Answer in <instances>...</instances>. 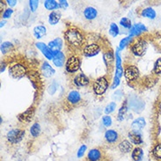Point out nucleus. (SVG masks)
<instances>
[{"label": "nucleus", "mask_w": 161, "mask_h": 161, "mask_svg": "<svg viewBox=\"0 0 161 161\" xmlns=\"http://www.w3.org/2000/svg\"><path fill=\"white\" fill-rule=\"evenodd\" d=\"M115 108H116V103L114 102V101L110 102L105 108V114H109L113 113L114 111L115 110Z\"/></svg>", "instance_id": "obj_34"}, {"label": "nucleus", "mask_w": 161, "mask_h": 161, "mask_svg": "<svg viewBox=\"0 0 161 161\" xmlns=\"http://www.w3.org/2000/svg\"><path fill=\"white\" fill-rule=\"evenodd\" d=\"M48 46L54 52V54L59 52V51H61L62 48H63V41H62L61 38H56L51 42H49Z\"/></svg>", "instance_id": "obj_13"}, {"label": "nucleus", "mask_w": 161, "mask_h": 161, "mask_svg": "<svg viewBox=\"0 0 161 161\" xmlns=\"http://www.w3.org/2000/svg\"><path fill=\"white\" fill-rule=\"evenodd\" d=\"M146 30H147V28L144 24H141V23L136 24L131 27L130 30V36H131V37L137 36V35H139L140 34H142L143 32Z\"/></svg>", "instance_id": "obj_14"}, {"label": "nucleus", "mask_w": 161, "mask_h": 161, "mask_svg": "<svg viewBox=\"0 0 161 161\" xmlns=\"http://www.w3.org/2000/svg\"><path fill=\"white\" fill-rule=\"evenodd\" d=\"M108 88V81L105 77H100L93 83V92L96 95H103Z\"/></svg>", "instance_id": "obj_2"}, {"label": "nucleus", "mask_w": 161, "mask_h": 161, "mask_svg": "<svg viewBox=\"0 0 161 161\" xmlns=\"http://www.w3.org/2000/svg\"><path fill=\"white\" fill-rule=\"evenodd\" d=\"M53 63L57 67H63L64 63H65L64 54L61 52V51L55 53L54 54V58H53Z\"/></svg>", "instance_id": "obj_19"}, {"label": "nucleus", "mask_w": 161, "mask_h": 161, "mask_svg": "<svg viewBox=\"0 0 161 161\" xmlns=\"http://www.w3.org/2000/svg\"><path fill=\"white\" fill-rule=\"evenodd\" d=\"M120 25L122 26V27H124V28H127V29H130L132 26H131V21L130 19H128V18H122L121 19V20H120Z\"/></svg>", "instance_id": "obj_36"}, {"label": "nucleus", "mask_w": 161, "mask_h": 161, "mask_svg": "<svg viewBox=\"0 0 161 161\" xmlns=\"http://www.w3.org/2000/svg\"><path fill=\"white\" fill-rule=\"evenodd\" d=\"M6 3H7V4H8L9 6H15L16 4H17V1L16 0H7L6 1Z\"/></svg>", "instance_id": "obj_47"}, {"label": "nucleus", "mask_w": 161, "mask_h": 161, "mask_svg": "<svg viewBox=\"0 0 161 161\" xmlns=\"http://www.w3.org/2000/svg\"><path fill=\"white\" fill-rule=\"evenodd\" d=\"M154 72L156 74H161V58H158L154 64Z\"/></svg>", "instance_id": "obj_40"}, {"label": "nucleus", "mask_w": 161, "mask_h": 161, "mask_svg": "<svg viewBox=\"0 0 161 161\" xmlns=\"http://www.w3.org/2000/svg\"><path fill=\"white\" fill-rule=\"evenodd\" d=\"M153 154L158 159H161V144H158L153 148Z\"/></svg>", "instance_id": "obj_35"}, {"label": "nucleus", "mask_w": 161, "mask_h": 161, "mask_svg": "<svg viewBox=\"0 0 161 161\" xmlns=\"http://www.w3.org/2000/svg\"><path fill=\"white\" fill-rule=\"evenodd\" d=\"M122 73H123V69H122V58H121L120 50L118 48L115 52V76H114V78L121 79Z\"/></svg>", "instance_id": "obj_9"}, {"label": "nucleus", "mask_w": 161, "mask_h": 161, "mask_svg": "<svg viewBox=\"0 0 161 161\" xmlns=\"http://www.w3.org/2000/svg\"><path fill=\"white\" fill-rule=\"evenodd\" d=\"M25 136V130H22L20 129H13L8 131L6 138L8 140L9 143L15 144H19Z\"/></svg>", "instance_id": "obj_3"}, {"label": "nucleus", "mask_w": 161, "mask_h": 161, "mask_svg": "<svg viewBox=\"0 0 161 161\" xmlns=\"http://www.w3.org/2000/svg\"><path fill=\"white\" fill-rule=\"evenodd\" d=\"M41 133V126L38 122H35L34 123L30 128V134L32 135V136L34 137H37L38 136L40 135Z\"/></svg>", "instance_id": "obj_29"}, {"label": "nucleus", "mask_w": 161, "mask_h": 161, "mask_svg": "<svg viewBox=\"0 0 161 161\" xmlns=\"http://www.w3.org/2000/svg\"><path fill=\"white\" fill-rule=\"evenodd\" d=\"M119 138L117 131L114 130H108L105 132V139L109 144H114L115 142H117Z\"/></svg>", "instance_id": "obj_15"}, {"label": "nucleus", "mask_w": 161, "mask_h": 161, "mask_svg": "<svg viewBox=\"0 0 161 161\" xmlns=\"http://www.w3.org/2000/svg\"><path fill=\"white\" fill-rule=\"evenodd\" d=\"M34 35H35V38L37 39H41L42 38L44 35H46L47 33V28L42 25H39V26H36L34 28Z\"/></svg>", "instance_id": "obj_23"}, {"label": "nucleus", "mask_w": 161, "mask_h": 161, "mask_svg": "<svg viewBox=\"0 0 161 161\" xmlns=\"http://www.w3.org/2000/svg\"><path fill=\"white\" fill-rule=\"evenodd\" d=\"M104 59H105V62L107 63V64L108 65L109 63H111V62L114 61V54L111 52V51L107 52L104 55Z\"/></svg>", "instance_id": "obj_39"}, {"label": "nucleus", "mask_w": 161, "mask_h": 161, "mask_svg": "<svg viewBox=\"0 0 161 161\" xmlns=\"http://www.w3.org/2000/svg\"><path fill=\"white\" fill-rule=\"evenodd\" d=\"M87 150L86 145H85V144H83L80 146V148L79 149V151H78V153H77V156L78 158H82L84 156V154L86 153V151Z\"/></svg>", "instance_id": "obj_42"}, {"label": "nucleus", "mask_w": 161, "mask_h": 161, "mask_svg": "<svg viewBox=\"0 0 161 161\" xmlns=\"http://www.w3.org/2000/svg\"><path fill=\"white\" fill-rule=\"evenodd\" d=\"M64 38H65L66 42L69 43V45L75 47V48L80 47L84 42V36H83L82 33L75 27H70L66 30L65 34H64Z\"/></svg>", "instance_id": "obj_1"}, {"label": "nucleus", "mask_w": 161, "mask_h": 161, "mask_svg": "<svg viewBox=\"0 0 161 161\" xmlns=\"http://www.w3.org/2000/svg\"><path fill=\"white\" fill-rule=\"evenodd\" d=\"M13 10L12 8L5 9V10H4V12L3 13L2 17H3V19H9V18L13 15Z\"/></svg>", "instance_id": "obj_43"}, {"label": "nucleus", "mask_w": 161, "mask_h": 161, "mask_svg": "<svg viewBox=\"0 0 161 161\" xmlns=\"http://www.w3.org/2000/svg\"><path fill=\"white\" fill-rule=\"evenodd\" d=\"M74 84L79 87L86 86L89 85V79L84 73H79L74 78Z\"/></svg>", "instance_id": "obj_12"}, {"label": "nucleus", "mask_w": 161, "mask_h": 161, "mask_svg": "<svg viewBox=\"0 0 161 161\" xmlns=\"http://www.w3.org/2000/svg\"><path fill=\"white\" fill-rule=\"evenodd\" d=\"M122 97V92L121 90H117L113 94V99L115 100H121Z\"/></svg>", "instance_id": "obj_44"}, {"label": "nucleus", "mask_w": 161, "mask_h": 161, "mask_svg": "<svg viewBox=\"0 0 161 161\" xmlns=\"http://www.w3.org/2000/svg\"><path fill=\"white\" fill-rule=\"evenodd\" d=\"M102 124L105 127L108 128L112 125V118L110 117L109 115H105L102 117Z\"/></svg>", "instance_id": "obj_37"}, {"label": "nucleus", "mask_w": 161, "mask_h": 161, "mask_svg": "<svg viewBox=\"0 0 161 161\" xmlns=\"http://www.w3.org/2000/svg\"><path fill=\"white\" fill-rule=\"evenodd\" d=\"M128 136H129V138H130V142L132 144H136V145L143 144L142 136H141V134H140L138 131H130V132L128 134Z\"/></svg>", "instance_id": "obj_16"}, {"label": "nucleus", "mask_w": 161, "mask_h": 161, "mask_svg": "<svg viewBox=\"0 0 161 161\" xmlns=\"http://www.w3.org/2000/svg\"><path fill=\"white\" fill-rule=\"evenodd\" d=\"M146 49L147 43L144 40H138L131 47V51L136 57H142L146 52Z\"/></svg>", "instance_id": "obj_5"}, {"label": "nucleus", "mask_w": 161, "mask_h": 161, "mask_svg": "<svg viewBox=\"0 0 161 161\" xmlns=\"http://www.w3.org/2000/svg\"><path fill=\"white\" fill-rule=\"evenodd\" d=\"M98 15V12L94 7L92 6H88L84 10V17L88 20H92L94 19Z\"/></svg>", "instance_id": "obj_20"}, {"label": "nucleus", "mask_w": 161, "mask_h": 161, "mask_svg": "<svg viewBox=\"0 0 161 161\" xmlns=\"http://www.w3.org/2000/svg\"><path fill=\"white\" fill-rule=\"evenodd\" d=\"M35 45H36L37 48H39L40 50H41V52L43 54V56L47 59L53 60V58H54V52L49 48L48 45H46L43 42H37Z\"/></svg>", "instance_id": "obj_10"}, {"label": "nucleus", "mask_w": 161, "mask_h": 161, "mask_svg": "<svg viewBox=\"0 0 161 161\" xmlns=\"http://www.w3.org/2000/svg\"><path fill=\"white\" fill-rule=\"evenodd\" d=\"M34 115H35V108L33 107H31L27 110H26L24 113L20 114L18 116V119L20 122H25V123H28V122H30L33 120Z\"/></svg>", "instance_id": "obj_11"}, {"label": "nucleus", "mask_w": 161, "mask_h": 161, "mask_svg": "<svg viewBox=\"0 0 161 161\" xmlns=\"http://www.w3.org/2000/svg\"><path fill=\"white\" fill-rule=\"evenodd\" d=\"M13 48V45L12 42H4L3 43L1 44V53L2 54H6L8 53L12 48Z\"/></svg>", "instance_id": "obj_32"}, {"label": "nucleus", "mask_w": 161, "mask_h": 161, "mask_svg": "<svg viewBox=\"0 0 161 161\" xmlns=\"http://www.w3.org/2000/svg\"><path fill=\"white\" fill-rule=\"evenodd\" d=\"M66 70L69 73H74L80 68V60L76 56H70L66 62Z\"/></svg>", "instance_id": "obj_4"}, {"label": "nucleus", "mask_w": 161, "mask_h": 161, "mask_svg": "<svg viewBox=\"0 0 161 161\" xmlns=\"http://www.w3.org/2000/svg\"><path fill=\"white\" fill-rule=\"evenodd\" d=\"M81 100V95L78 91H75V90H72L70 91L69 93H68V96H67V100L70 102V104H77L79 103V101Z\"/></svg>", "instance_id": "obj_21"}, {"label": "nucleus", "mask_w": 161, "mask_h": 161, "mask_svg": "<svg viewBox=\"0 0 161 161\" xmlns=\"http://www.w3.org/2000/svg\"><path fill=\"white\" fill-rule=\"evenodd\" d=\"M26 67L20 64H13L9 68V74L14 79H20L26 74Z\"/></svg>", "instance_id": "obj_6"}, {"label": "nucleus", "mask_w": 161, "mask_h": 161, "mask_svg": "<svg viewBox=\"0 0 161 161\" xmlns=\"http://www.w3.org/2000/svg\"><path fill=\"white\" fill-rule=\"evenodd\" d=\"M39 6V1L37 0H30L29 1V7L32 12H35Z\"/></svg>", "instance_id": "obj_41"}, {"label": "nucleus", "mask_w": 161, "mask_h": 161, "mask_svg": "<svg viewBox=\"0 0 161 161\" xmlns=\"http://www.w3.org/2000/svg\"><path fill=\"white\" fill-rule=\"evenodd\" d=\"M120 33V30H119V27L115 24V23H111L110 24V27H109V34L111 36L113 37H116Z\"/></svg>", "instance_id": "obj_33"}, {"label": "nucleus", "mask_w": 161, "mask_h": 161, "mask_svg": "<svg viewBox=\"0 0 161 161\" xmlns=\"http://www.w3.org/2000/svg\"><path fill=\"white\" fill-rule=\"evenodd\" d=\"M58 4H59V8L66 9L68 7V2L65 1V0H60L58 2Z\"/></svg>", "instance_id": "obj_45"}, {"label": "nucleus", "mask_w": 161, "mask_h": 161, "mask_svg": "<svg viewBox=\"0 0 161 161\" xmlns=\"http://www.w3.org/2000/svg\"><path fill=\"white\" fill-rule=\"evenodd\" d=\"M5 69V64H2V65H1V72H3Z\"/></svg>", "instance_id": "obj_48"}, {"label": "nucleus", "mask_w": 161, "mask_h": 161, "mask_svg": "<svg viewBox=\"0 0 161 161\" xmlns=\"http://www.w3.org/2000/svg\"><path fill=\"white\" fill-rule=\"evenodd\" d=\"M57 87H58V84L57 82H53L52 84L49 85V86L48 88V92L49 94H54L57 90Z\"/></svg>", "instance_id": "obj_38"}, {"label": "nucleus", "mask_w": 161, "mask_h": 161, "mask_svg": "<svg viewBox=\"0 0 161 161\" xmlns=\"http://www.w3.org/2000/svg\"><path fill=\"white\" fill-rule=\"evenodd\" d=\"M141 14H142L143 17L148 18V19H154L156 18V12L152 7H147V8L144 9L142 11Z\"/></svg>", "instance_id": "obj_27"}, {"label": "nucleus", "mask_w": 161, "mask_h": 161, "mask_svg": "<svg viewBox=\"0 0 161 161\" xmlns=\"http://www.w3.org/2000/svg\"><path fill=\"white\" fill-rule=\"evenodd\" d=\"M145 124H146L145 119L143 117H138L133 121L131 124V129L134 131H140L142 129H144Z\"/></svg>", "instance_id": "obj_18"}, {"label": "nucleus", "mask_w": 161, "mask_h": 161, "mask_svg": "<svg viewBox=\"0 0 161 161\" xmlns=\"http://www.w3.org/2000/svg\"><path fill=\"white\" fill-rule=\"evenodd\" d=\"M119 150L122 153H129L132 150V144L128 140H122L119 144Z\"/></svg>", "instance_id": "obj_24"}, {"label": "nucleus", "mask_w": 161, "mask_h": 161, "mask_svg": "<svg viewBox=\"0 0 161 161\" xmlns=\"http://www.w3.org/2000/svg\"><path fill=\"white\" fill-rule=\"evenodd\" d=\"M119 84H120V79L114 78V79L113 84H112V86H111V88H112V89H114L115 87H117L118 86H119Z\"/></svg>", "instance_id": "obj_46"}, {"label": "nucleus", "mask_w": 161, "mask_h": 161, "mask_svg": "<svg viewBox=\"0 0 161 161\" xmlns=\"http://www.w3.org/2000/svg\"><path fill=\"white\" fill-rule=\"evenodd\" d=\"M89 161H99L101 158V153L99 149H92L87 155Z\"/></svg>", "instance_id": "obj_22"}, {"label": "nucleus", "mask_w": 161, "mask_h": 161, "mask_svg": "<svg viewBox=\"0 0 161 161\" xmlns=\"http://www.w3.org/2000/svg\"><path fill=\"white\" fill-rule=\"evenodd\" d=\"M132 38H133V37H131L130 35L127 36V37L122 38V39L121 40V42H120V43H119V50H122L123 48H126L127 46L130 43V42L132 41Z\"/></svg>", "instance_id": "obj_31"}, {"label": "nucleus", "mask_w": 161, "mask_h": 161, "mask_svg": "<svg viewBox=\"0 0 161 161\" xmlns=\"http://www.w3.org/2000/svg\"><path fill=\"white\" fill-rule=\"evenodd\" d=\"M124 76L128 81H135L139 77V70L135 65L127 66L124 70Z\"/></svg>", "instance_id": "obj_7"}, {"label": "nucleus", "mask_w": 161, "mask_h": 161, "mask_svg": "<svg viewBox=\"0 0 161 161\" xmlns=\"http://www.w3.org/2000/svg\"><path fill=\"white\" fill-rule=\"evenodd\" d=\"M4 24H5V21H3V20H2V21H1V27H3V26H4Z\"/></svg>", "instance_id": "obj_49"}, {"label": "nucleus", "mask_w": 161, "mask_h": 161, "mask_svg": "<svg viewBox=\"0 0 161 161\" xmlns=\"http://www.w3.org/2000/svg\"><path fill=\"white\" fill-rule=\"evenodd\" d=\"M84 55L86 57H92L97 56L100 52V45L97 43H91L84 48Z\"/></svg>", "instance_id": "obj_8"}, {"label": "nucleus", "mask_w": 161, "mask_h": 161, "mask_svg": "<svg viewBox=\"0 0 161 161\" xmlns=\"http://www.w3.org/2000/svg\"><path fill=\"white\" fill-rule=\"evenodd\" d=\"M44 7L48 11H54L59 8V4L55 0H46L44 1Z\"/></svg>", "instance_id": "obj_28"}, {"label": "nucleus", "mask_w": 161, "mask_h": 161, "mask_svg": "<svg viewBox=\"0 0 161 161\" xmlns=\"http://www.w3.org/2000/svg\"><path fill=\"white\" fill-rule=\"evenodd\" d=\"M144 157V152L139 147H136L132 151V158L134 161H141Z\"/></svg>", "instance_id": "obj_26"}, {"label": "nucleus", "mask_w": 161, "mask_h": 161, "mask_svg": "<svg viewBox=\"0 0 161 161\" xmlns=\"http://www.w3.org/2000/svg\"><path fill=\"white\" fill-rule=\"evenodd\" d=\"M42 73L45 78H50L55 74V70L48 62H44L42 64Z\"/></svg>", "instance_id": "obj_17"}, {"label": "nucleus", "mask_w": 161, "mask_h": 161, "mask_svg": "<svg viewBox=\"0 0 161 161\" xmlns=\"http://www.w3.org/2000/svg\"><path fill=\"white\" fill-rule=\"evenodd\" d=\"M61 19V14L58 12H52L48 15V22L50 25H57Z\"/></svg>", "instance_id": "obj_25"}, {"label": "nucleus", "mask_w": 161, "mask_h": 161, "mask_svg": "<svg viewBox=\"0 0 161 161\" xmlns=\"http://www.w3.org/2000/svg\"><path fill=\"white\" fill-rule=\"evenodd\" d=\"M127 111H128V103H127V100H126V101H124V103L122 104V106L121 107V108L119 109L118 116H117L119 121H122V120H123L124 115H125V114L127 113Z\"/></svg>", "instance_id": "obj_30"}]
</instances>
